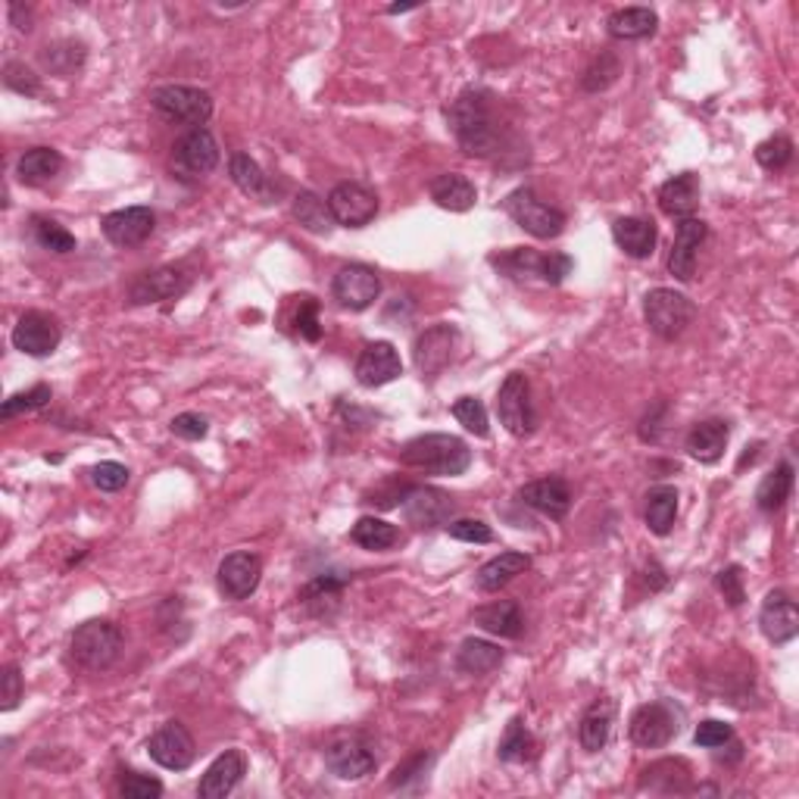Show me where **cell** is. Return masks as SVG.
Returning a JSON list of instances; mask_svg holds the SVG:
<instances>
[{"mask_svg":"<svg viewBox=\"0 0 799 799\" xmlns=\"http://www.w3.org/2000/svg\"><path fill=\"white\" fill-rule=\"evenodd\" d=\"M447 126L454 131L456 144L469 157L487 159L500 154L503 128L494 110V95L481 88H469L447 107Z\"/></svg>","mask_w":799,"mask_h":799,"instance_id":"6da1fadb","label":"cell"},{"mask_svg":"<svg viewBox=\"0 0 799 799\" xmlns=\"http://www.w3.org/2000/svg\"><path fill=\"white\" fill-rule=\"evenodd\" d=\"M400 462L425 475L456 478L471 466V450L469 444L456 435H419L403 444Z\"/></svg>","mask_w":799,"mask_h":799,"instance_id":"7a4b0ae2","label":"cell"},{"mask_svg":"<svg viewBox=\"0 0 799 799\" xmlns=\"http://www.w3.org/2000/svg\"><path fill=\"white\" fill-rule=\"evenodd\" d=\"M123 653V631L107 618H91L72 631L69 659L85 672H104Z\"/></svg>","mask_w":799,"mask_h":799,"instance_id":"3957f363","label":"cell"},{"mask_svg":"<svg viewBox=\"0 0 799 799\" xmlns=\"http://www.w3.org/2000/svg\"><path fill=\"white\" fill-rule=\"evenodd\" d=\"M490 266H497L503 275L516 279V282H532V279H540L544 284H563L572 269H575V260L568 253H537L532 247H513V251L494 253L490 256Z\"/></svg>","mask_w":799,"mask_h":799,"instance_id":"277c9868","label":"cell"},{"mask_svg":"<svg viewBox=\"0 0 799 799\" xmlns=\"http://www.w3.org/2000/svg\"><path fill=\"white\" fill-rule=\"evenodd\" d=\"M150 107L169 126L204 128L213 116V97L194 85H159L150 91Z\"/></svg>","mask_w":799,"mask_h":799,"instance_id":"5b68a950","label":"cell"},{"mask_svg":"<svg viewBox=\"0 0 799 799\" xmlns=\"http://www.w3.org/2000/svg\"><path fill=\"white\" fill-rule=\"evenodd\" d=\"M643 319L650 331L662 341H678L696 319V306L688 294L674 291V288H653L643 298Z\"/></svg>","mask_w":799,"mask_h":799,"instance_id":"8992f818","label":"cell"},{"mask_svg":"<svg viewBox=\"0 0 799 799\" xmlns=\"http://www.w3.org/2000/svg\"><path fill=\"white\" fill-rule=\"evenodd\" d=\"M506 216L516 222L518 228H525L537 241H553L565 232V213L556 206L544 204L532 188H516L503 201Z\"/></svg>","mask_w":799,"mask_h":799,"instance_id":"52a82bcc","label":"cell"},{"mask_svg":"<svg viewBox=\"0 0 799 799\" xmlns=\"http://www.w3.org/2000/svg\"><path fill=\"white\" fill-rule=\"evenodd\" d=\"M678 721H681V715H678V709L672 703H662V700L643 703L634 709L627 734L634 740V747H641V750H662L681 731Z\"/></svg>","mask_w":799,"mask_h":799,"instance_id":"ba28073f","label":"cell"},{"mask_svg":"<svg viewBox=\"0 0 799 799\" xmlns=\"http://www.w3.org/2000/svg\"><path fill=\"white\" fill-rule=\"evenodd\" d=\"M497 416H500V425L513 438H528L537 428V412H534L528 376H522V372L506 376L500 391H497Z\"/></svg>","mask_w":799,"mask_h":799,"instance_id":"9c48e42d","label":"cell"},{"mask_svg":"<svg viewBox=\"0 0 799 799\" xmlns=\"http://www.w3.org/2000/svg\"><path fill=\"white\" fill-rule=\"evenodd\" d=\"M220 166V144L206 128H191L173 147V169L182 178H204Z\"/></svg>","mask_w":799,"mask_h":799,"instance_id":"30bf717a","label":"cell"},{"mask_svg":"<svg viewBox=\"0 0 799 799\" xmlns=\"http://www.w3.org/2000/svg\"><path fill=\"white\" fill-rule=\"evenodd\" d=\"M331 294H334V300L344 310L362 313V310H369L381 298V279H378V272L372 266L350 263V266L338 269V275L331 282Z\"/></svg>","mask_w":799,"mask_h":799,"instance_id":"8fae6325","label":"cell"},{"mask_svg":"<svg viewBox=\"0 0 799 799\" xmlns=\"http://www.w3.org/2000/svg\"><path fill=\"white\" fill-rule=\"evenodd\" d=\"M260 578H263V559L256 553H251V549L228 553L220 563V572H216L220 594L225 600H232V603H241V600L256 594Z\"/></svg>","mask_w":799,"mask_h":799,"instance_id":"7c38bea8","label":"cell"},{"mask_svg":"<svg viewBox=\"0 0 799 799\" xmlns=\"http://www.w3.org/2000/svg\"><path fill=\"white\" fill-rule=\"evenodd\" d=\"M329 210L338 225L344 228H362L378 216L376 191L366 188L360 182H341L329 194Z\"/></svg>","mask_w":799,"mask_h":799,"instance_id":"4fadbf2b","label":"cell"},{"mask_svg":"<svg viewBox=\"0 0 799 799\" xmlns=\"http://www.w3.org/2000/svg\"><path fill=\"white\" fill-rule=\"evenodd\" d=\"M147 752L150 759L157 762L159 768L166 771H185L194 762L197 756V743L191 731L182 724V721H166L159 731H154V737L147 740Z\"/></svg>","mask_w":799,"mask_h":799,"instance_id":"5bb4252c","label":"cell"},{"mask_svg":"<svg viewBox=\"0 0 799 799\" xmlns=\"http://www.w3.org/2000/svg\"><path fill=\"white\" fill-rule=\"evenodd\" d=\"M194 284L185 266H159L154 272H144L138 282L128 288V300L135 306H147V303H163V300H175L182 294H188V288Z\"/></svg>","mask_w":799,"mask_h":799,"instance_id":"9a60e30c","label":"cell"},{"mask_svg":"<svg viewBox=\"0 0 799 799\" xmlns=\"http://www.w3.org/2000/svg\"><path fill=\"white\" fill-rule=\"evenodd\" d=\"M454 513V497L438 490V487H409V494L403 497V516H407V522L416 525V528H425V532L450 525Z\"/></svg>","mask_w":799,"mask_h":799,"instance_id":"2e32d148","label":"cell"},{"mask_svg":"<svg viewBox=\"0 0 799 799\" xmlns=\"http://www.w3.org/2000/svg\"><path fill=\"white\" fill-rule=\"evenodd\" d=\"M104 235L116 247H142L147 237L157 228V216L150 206H126V210H113L100 222Z\"/></svg>","mask_w":799,"mask_h":799,"instance_id":"e0dca14e","label":"cell"},{"mask_svg":"<svg viewBox=\"0 0 799 799\" xmlns=\"http://www.w3.org/2000/svg\"><path fill=\"white\" fill-rule=\"evenodd\" d=\"M325 766L341 781H360L376 771V752L360 737H338L325 747Z\"/></svg>","mask_w":799,"mask_h":799,"instance_id":"ac0fdd59","label":"cell"},{"mask_svg":"<svg viewBox=\"0 0 799 799\" xmlns=\"http://www.w3.org/2000/svg\"><path fill=\"white\" fill-rule=\"evenodd\" d=\"M456 341H459V331L454 325H431L416 338L412 347V360L422 378H438L450 362H454Z\"/></svg>","mask_w":799,"mask_h":799,"instance_id":"d6986e66","label":"cell"},{"mask_svg":"<svg viewBox=\"0 0 799 799\" xmlns=\"http://www.w3.org/2000/svg\"><path fill=\"white\" fill-rule=\"evenodd\" d=\"M60 338H64V331H60V322L48 313H32L19 315L17 329H13V347H17L19 353H26V357H50L57 347H60Z\"/></svg>","mask_w":799,"mask_h":799,"instance_id":"ffe728a7","label":"cell"},{"mask_svg":"<svg viewBox=\"0 0 799 799\" xmlns=\"http://www.w3.org/2000/svg\"><path fill=\"white\" fill-rule=\"evenodd\" d=\"M705 235H709V228H705V222L696 220V216L678 222L672 251H669V272H672L678 282H693V275H696V256H700Z\"/></svg>","mask_w":799,"mask_h":799,"instance_id":"44dd1931","label":"cell"},{"mask_svg":"<svg viewBox=\"0 0 799 799\" xmlns=\"http://www.w3.org/2000/svg\"><path fill=\"white\" fill-rule=\"evenodd\" d=\"M403 376V362L391 341H372L362 347L357 360V381L362 388H384Z\"/></svg>","mask_w":799,"mask_h":799,"instance_id":"7402d4cb","label":"cell"},{"mask_svg":"<svg viewBox=\"0 0 799 799\" xmlns=\"http://www.w3.org/2000/svg\"><path fill=\"white\" fill-rule=\"evenodd\" d=\"M518 500L525 503L528 509H534V513L559 522V518L568 516V509H572V487H568V481L559 478V475H549V478L528 481V485L518 490Z\"/></svg>","mask_w":799,"mask_h":799,"instance_id":"603a6c76","label":"cell"},{"mask_svg":"<svg viewBox=\"0 0 799 799\" xmlns=\"http://www.w3.org/2000/svg\"><path fill=\"white\" fill-rule=\"evenodd\" d=\"M759 627H762V634L774 646L793 641L799 631L797 600L790 594H783V591H771L766 596V603H762V610H759Z\"/></svg>","mask_w":799,"mask_h":799,"instance_id":"cb8c5ba5","label":"cell"},{"mask_svg":"<svg viewBox=\"0 0 799 799\" xmlns=\"http://www.w3.org/2000/svg\"><path fill=\"white\" fill-rule=\"evenodd\" d=\"M247 774V759L241 750H225L216 756V762L206 768L204 778L197 783V797L201 799H225L235 790L241 778Z\"/></svg>","mask_w":799,"mask_h":799,"instance_id":"d4e9b609","label":"cell"},{"mask_svg":"<svg viewBox=\"0 0 799 799\" xmlns=\"http://www.w3.org/2000/svg\"><path fill=\"white\" fill-rule=\"evenodd\" d=\"M659 210L672 220H690L700 206V175L681 173L669 178L656 194Z\"/></svg>","mask_w":799,"mask_h":799,"instance_id":"484cf974","label":"cell"},{"mask_svg":"<svg viewBox=\"0 0 799 799\" xmlns=\"http://www.w3.org/2000/svg\"><path fill=\"white\" fill-rule=\"evenodd\" d=\"M612 724H615V700L600 696L584 709L578 724V743L584 752H600L610 743Z\"/></svg>","mask_w":799,"mask_h":799,"instance_id":"4316f807","label":"cell"},{"mask_svg":"<svg viewBox=\"0 0 799 799\" xmlns=\"http://www.w3.org/2000/svg\"><path fill=\"white\" fill-rule=\"evenodd\" d=\"M728 438H731V428L728 422H721V419H705V422H696L690 428L688 435V454L696 459V462H703V466H715L724 450H728Z\"/></svg>","mask_w":799,"mask_h":799,"instance_id":"83f0119b","label":"cell"},{"mask_svg":"<svg viewBox=\"0 0 799 799\" xmlns=\"http://www.w3.org/2000/svg\"><path fill=\"white\" fill-rule=\"evenodd\" d=\"M475 625L485 627L494 637H506V641H518L525 634V615L516 600H500V603H487L481 610H475Z\"/></svg>","mask_w":799,"mask_h":799,"instance_id":"f1b7e54d","label":"cell"},{"mask_svg":"<svg viewBox=\"0 0 799 799\" xmlns=\"http://www.w3.org/2000/svg\"><path fill=\"white\" fill-rule=\"evenodd\" d=\"M612 237L631 260H646L656 251L659 232L656 225L641 216H622V220L612 222Z\"/></svg>","mask_w":799,"mask_h":799,"instance_id":"f546056e","label":"cell"},{"mask_svg":"<svg viewBox=\"0 0 799 799\" xmlns=\"http://www.w3.org/2000/svg\"><path fill=\"white\" fill-rule=\"evenodd\" d=\"M428 194H431V201H435L440 210H450V213H469L471 206L478 204L475 185H471L466 175L459 173L435 175L431 185H428Z\"/></svg>","mask_w":799,"mask_h":799,"instance_id":"4dcf8cb0","label":"cell"},{"mask_svg":"<svg viewBox=\"0 0 799 799\" xmlns=\"http://www.w3.org/2000/svg\"><path fill=\"white\" fill-rule=\"evenodd\" d=\"M60 173H64V157L53 147H32L17 163V178L22 185H29V188L50 185Z\"/></svg>","mask_w":799,"mask_h":799,"instance_id":"1f68e13d","label":"cell"},{"mask_svg":"<svg viewBox=\"0 0 799 799\" xmlns=\"http://www.w3.org/2000/svg\"><path fill=\"white\" fill-rule=\"evenodd\" d=\"M528 568H532V556L509 549V553H500V556H494L490 563L481 565L478 575H475V584H478V591H485V594H497V591H503L516 575L528 572Z\"/></svg>","mask_w":799,"mask_h":799,"instance_id":"d6a6232c","label":"cell"},{"mask_svg":"<svg viewBox=\"0 0 799 799\" xmlns=\"http://www.w3.org/2000/svg\"><path fill=\"white\" fill-rule=\"evenodd\" d=\"M656 26L659 17L650 7H625L606 19V32L615 41H643V38L656 35Z\"/></svg>","mask_w":799,"mask_h":799,"instance_id":"836d02e7","label":"cell"},{"mask_svg":"<svg viewBox=\"0 0 799 799\" xmlns=\"http://www.w3.org/2000/svg\"><path fill=\"white\" fill-rule=\"evenodd\" d=\"M500 665H503V650L490 641L469 637V641H462L459 653H456V669L462 674H471V678H485V674L497 672Z\"/></svg>","mask_w":799,"mask_h":799,"instance_id":"e575fe53","label":"cell"},{"mask_svg":"<svg viewBox=\"0 0 799 799\" xmlns=\"http://www.w3.org/2000/svg\"><path fill=\"white\" fill-rule=\"evenodd\" d=\"M643 518H646V528L659 537L672 534L674 518H678V490L672 485L650 487L643 503Z\"/></svg>","mask_w":799,"mask_h":799,"instance_id":"d590c367","label":"cell"},{"mask_svg":"<svg viewBox=\"0 0 799 799\" xmlns=\"http://www.w3.org/2000/svg\"><path fill=\"white\" fill-rule=\"evenodd\" d=\"M228 175H232V182H235L241 194L256 197V201H269V197H272V182H269L263 166H260L251 154H232V159H228Z\"/></svg>","mask_w":799,"mask_h":799,"instance_id":"8d00e7d4","label":"cell"},{"mask_svg":"<svg viewBox=\"0 0 799 799\" xmlns=\"http://www.w3.org/2000/svg\"><path fill=\"white\" fill-rule=\"evenodd\" d=\"M291 213L300 222V228H306L313 235H331V228L338 225L334 216H331L329 201H322L313 191H300L298 197H294V204H291Z\"/></svg>","mask_w":799,"mask_h":799,"instance_id":"74e56055","label":"cell"},{"mask_svg":"<svg viewBox=\"0 0 799 799\" xmlns=\"http://www.w3.org/2000/svg\"><path fill=\"white\" fill-rule=\"evenodd\" d=\"M347 578H338V575H319L313 578L303 591L298 594V600L315 615H331V610H338L341 596H344Z\"/></svg>","mask_w":799,"mask_h":799,"instance_id":"f35d334b","label":"cell"},{"mask_svg":"<svg viewBox=\"0 0 799 799\" xmlns=\"http://www.w3.org/2000/svg\"><path fill=\"white\" fill-rule=\"evenodd\" d=\"M790 490H793V466L790 462H781L774 471H768L762 478V485L756 490V506L762 513H778L783 503L790 500Z\"/></svg>","mask_w":799,"mask_h":799,"instance_id":"ab89813d","label":"cell"},{"mask_svg":"<svg viewBox=\"0 0 799 799\" xmlns=\"http://www.w3.org/2000/svg\"><path fill=\"white\" fill-rule=\"evenodd\" d=\"M85 57H88L85 45H81V41H72V38L53 41V45H48V48L41 50V64H45V69H50V72L60 76V79H72V76L81 69V64H85Z\"/></svg>","mask_w":799,"mask_h":799,"instance_id":"60d3db41","label":"cell"},{"mask_svg":"<svg viewBox=\"0 0 799 799\" xmlns=\"http://www.w3.org/2000/svg\"><path fill=\"white\" fill-rule=\"evenodd\" d=\"M350 540L362 549H372V553H384V549H391L397 540H400V532H397V525L391 522H384V518H376V516H362L357 525H353V532H350Z\"/></svg>","mask_w":799,"mask_h":799,"instance_id":"b9f144b4","label":"cell"},{"mask_svg":"<svg viewBox=\"0 0 799 799\" xmlns=\"http://www.w3.org/2000/svg\"><path fill=\"white\" fill-rule=\"evenodd\" d=\"M497 756H500L503 762H532L534 756H537V740L525 728V721L513 719L506 724V734H503Z\"/></svg>","mask_w":799,"mask_h":799,"instance_id":"7bdbcfd3","label":"cell"},{"mask_svg":"<svg viewBox=\"0 0 799 799\" xmlns=\"http://www.w3.org/2000/svg\"><path fill=\"white\" fill-rule=\"evenodd\" d=\"M288 325L294 329V334H300L303 341L315 344L322 338V325H319V300L310 298V294H300V298H291L288 303Z\"/></svg>","mask_w":799,"mask_h":799,"instance_id":"ee69618b","label":"cell"},{"mask_svg":"<svg viewBox=\"0 0 799 799\" xmlns=\"http://www.w3.org/2000/svg\"><path fill=\"white\" fill-rule=\"evenodd\" d=\"M32 237L41 251L48 253H72L76 251V235H69L64 225L48 216H32Z\"/></svg>","mask_w":799,"mask_h":799,"instance_id":"f6af8a7d","label":"cell"},{"mask_svg":"<svg viewBox=\"0 0 799 799\" xmlns=\"http://www.w3.org/2000/svg\"><path fill=\"white\" fill-rule=\"evenodd\" d=\"M790 159H793V142L783 138V135H774V138H768L756 147V163L766 173H781L790 166Z\"/></svg>","mask_w":799,"mask_h":799,"instance_id":"bcb514c9","label":"cell"},{"mask_svg":"<svg viewBox=\"0 0 799 799\" xmlns=\"http://www.w3.org/2000/svg\"><path fill=\"white\" fill-rule=\"evenodd\" d=\"M618 72H622L618 57H615V53H600L594 64H591V69L584 72V81H581V85H584V91L596 95V91H606L612 81L618 79Z\"/></svg>","mask_w":799,"mask_h":799,"instance_id":"7dc6e473","label":"cell"},{"mask_svg":"<svg viewBox=\"0 0 799 799\" xmlns=\"http://www.w3.org/2000/svg\"><path fill=\"white\" fill-rule=\"evenodd\" d=\"M454 419L475 438H487V409L478 397H459L454 403Z\"/></svg>","mask_w":799,"mask_h":799,"instance_id":"c3c4849f","label":"cell"},{"mask_svg":"<svg viewBox=\"0 0 799 799\" xmlns=\"http://www.w3.org/2000/svg\"><path fill=\"white\" fill-rule=\"evenodd\" d=\"M50 397H53V391H50L48 384H35V388H29V391L13 393V397L3 403L0 416H3V419H13V416H22V412L45 409L50 403Z\"/></svg>","mask_w":799,"mask_h":799,"instance_id":"681fc988","label":"cell"},{"mask_svg":"<svg viewBox=\"0 0 799 799\" xmlns=\"http://www.w3.org/2000/svg\"><path fill=\"white\" fill-rule=\"evenodd\" d=\"M119 793L126 799H159L163 797V781L142 774V771H123Z\"/></svg>","mask_w":799,"mask_h":799,"instance_id":"f907efd6","label":"cell"},{"mask_svg":"<svg viewBox=\"0 0 799 799\" xmlns=\"http://www.w3.org/2000/svg\"><path fill=\"white\" fill-rule=\"evenodd\" d=\"M3 85H7L10 91H17V95H26V97L41 95V79L35 76L29 66L17 64V60L3 66Z\"/></svg>","mask_w":799,"mask_h":799,"instance_id":"816d5d0a","label":"cell"},{"mask_svg":"<svg viewBox=\"0 0 799 799\" xmlns=\"http://www.w3.org/2000/svg\"><path fill=\"white\" fill-rule=\"evenodd\" d=\"M715 587H719V594L724 596V603H728L731 610L743 606L747 591H743V572H740V565H728V568H721L719 575H715Z\"/></svg>","mask_w":799,"mask_h":799,"instance_id":"f5cc1de1","label":"cell"},{"mask_svg":"<svg viewBox=\"0 0 799 799\" xmlns=\"http://www.w3.org/2000/svg\"><path fill=\"white\" fill-rule=\"evenodd\" d=\"M447 534L462 540V544H490L494 540L490 525H485L481 518H456L447 525Z\"/></svg>","mask_w":799,"mask_h":799,"instance_id":"db71d44e","label":"cell"},{"mask_svg":"<svg viewBox=\"0 0 799 799\" xmlns=\"http://www.w3.org/2000/svg\"><path fill=\"white\" fill-rule=\"evenodd\" d=\"M734 737V728L728 724V721H719V719H705L700 721V728H696V747H703V750H721L728 740Z\"/></svg>","mask_w":799,"mask_h":799,"instance_id":"11a10c76","label":"cell"},{"mask_svg":"<svg viewBox=\"0 0 799 799\" xmlns=\"http://www.w3.org/2000/svg\"><path fill=\"white\" fill-rule=\"evenodd\" d=\"M128 478H131V471H128L123 462H97L95 471H91V481H95V487H100L104 494L123 490V487L128 485Z\"/></svg>","mask_w":799,"mask_h":799,"instance_id":"9f6ffc18","label":"cell"},{"mask_svg":"<svg viewBox=\"0 0 799 799\" xmlns=\"http://www.w3.org/2000/svg\"><path fill=\"white\" fill-rule=\"evenodd\" d=\"M169 431L182 440H204L206 431H210V422L201 412H182V416H175L173 422H169Z\"/></svg>","mask_w":799,"mask_h":799,"instance_id":"6f0895ef","label":"cell"},{"mask_svg":"<svg viewBox=\"0 0 799 799\" xmlns=\"http://www.w3.org/2000/svg\"><path fill=\"white\" fill-rule=\"evenodd\" d=\"M428 762H431V756H428V752H419V756H412L409 762H403V766H397V768H393L391 787H407V781H412V778H419V774H425V768H428Z\"/></svg>","mask_w":799,"mask_h":799,"instance_id":"680465c9","label":"cell"},{"mask_svg":"<svg viewBox=\"0 0 799 799\" xmlns=\"http://www.w3.org/2000/svg\"><path fill=\"white\" fill-rule=\"evenodd\" d=\"M19 700H22V674H19V665H7L3 669V709H17Z\"/></svg>","mask_w":799,"mask_h":799,"instance_id":"91938a15","label":"cell"},{"mask_svg":"<svg viewBox=\"0 0 799 799\" xmlns=\"http://www.w3.org/2000/svg\"><path fill=\"white\" fill-rule=\"evenodd\" d=\"M10 19L17 26L19 32H32V10L22 7V3H10Z\"/></svg>","mask_w":799,"mask_h":799,"instance_id":"94428289","label":"cell"}]
</instances>
